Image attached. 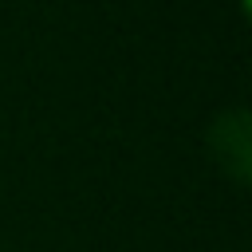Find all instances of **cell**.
Segmentation results:
<instances>
[{"mask_svg":"<svg viewBox=\"0 0 252 252\" xmlns=\"http://www.w3.org/2000/svg\"><path fill=\"white\" fill-rule=\"evenodd\" d=\"M213 154L236 181H248V114L244 110H232L213 126Z\"/></svg>","mask_w":252,"mask_h":252,"instance_id":"obj_1","label":"cell"}]
</instances>
